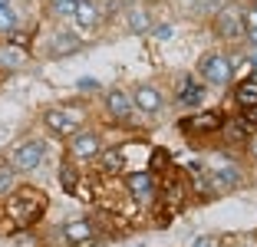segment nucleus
I'll use <instances>...</instances> for the list:
<instances>
[{"label":"nucleus","instance_id":"15","mask_svg":"<svg viewBox=\"0 0 257 247\" xmlns=\"http://www.w3.org/2000/svg\"><path fill=\"white\" fill-rule=\"evenodd\" d=\"M60 234H63V240H66L69 247H89L92 240H96V227H92V221H86V217L63 221Z\"/></svg>","mask_w":257,"mask_h":247},{"label":"nucleus","instance_id":"19","mask_svg":"<svg viewBox=\"0 0 257 247\" xmlns=\"http://www.w3.org/2000/svg\"><path fill=\"white\" fill-rule=\"evenodd\" d=\"M20 33V14H17L14 4L0 7V40H14Z\"/></svg>","mask_w":257,"mask_h":247},{"label":"nucleus","instance_id":"17","mask_svg":"<svg viewBox=\"0 0 257 247\" xmlns=\"http://www.w3.org/2000/svg\"><path fill=\"white\" fill-rule=\"evenodd\" d=\"M125 27L132 37H149L155 27V17L145 4H132V7H125Z\"/></svg>","mask_w":257,"mask_h":247},{"label":"nucleus","instance_id":"3","mask_svg":"<svg viewBox=\"0 0 257 247\" xmlns=\"http://www.w3.org/2000/svg\"><path fill=\"white\" fill-rule=\"evenodd\" d=\"M83 119H86V109L79 102L50 105V109H43V115H40V122H43L46 132L60 135V139H69L76 129H83Z\"/></svg>","mask_w":257,"mask_h":247},{"label":"nucleus","instance_id":"32","mask_svg":"<svg viewBox=\"0 0 257 247\" xmlns=\"http://www.w3.org/2000/svg\"><path fill=\"white\" fill-rule=\"evenodd\" d=\"M247 155L257 162V135H250V139H247Z\"/></svg>","mask_w":257,"mask_h":247},{"label":"nucleus","instance_id":"7","mask_svg":"<svg viewBox=\"0 0 257 247\" xmlns=\"http://www.w3.org/2000/svg\"><path fill=\"white\" fill-rule=\"evenodd\" d=\"M211 33L224 43H241L244 40V17H241V7L234 4H224L218 14H211Z\"/></svg>","mask_w":257,"mask_h":247},{"label":"nucleus","instance_id":"23","mask_svg":"<svg viewBox=\"0 0 257 247\" xmlns=\"http://www.w3.org/2000/svg\"><path fill=\"white\" fill-rule=\"evenodd\" d=\"M17 178H20V175H17L14 165H10V162H0V198H7L10 191L17 188Z\"/></svg>","mask_w":257,"mask_h":247},{"label":"nucleus","instance_id":"20","mask_svg":"<svg viewBox=\"0 0 257 247\" xmlns=\"http://www.w3.org/2000/svg\"><path fill=\"white\" fill-rule=\"evenodd\" d=\"M56 172H60V188L66 191V195H76V188H79V168L73 165V158L66 155L60 162V168H56Z\"/></svg>","mask_w":257,"mask_h":247},{"label":"nucleus","instance_id":"10","mask_svg":"<svg viewBox=\"0 0 257 247\" xmlns=\"http://www.w3.org/2000/svg\"><path fill=\"white\" fill-rule=\"evenodd\" d=\"M221 126H224V115L218 112V109H198L195 115H185V119H178V129H182L185 135H214L221 132Z\"/></svg>","mask_w":257,"mask_h":247},{"label":"nucleus","instance_id":"22","mask_svg":"<svg viewBox=\"0 0 257 247\" xmlns=\"http://www.w3.org/2000/svg\"><path fill=\"white\" fill-rule=\"evenodd\" d=\"M221 132H224L227 139H234V142H247L250 135H254V132H250V129H247V126L241 122V115H237V119H231V122L224 119V126H221Z\"/></svg>","mask_w":257,"mask_h":247},{"label":"nucleus","instance_id":"11","mask_svg":"<svg viewBox=\"0 0 257 247\" xmlns=\"http://www.w3.org/2000/svg\"><path fill=\"white\" fill-rule=\"evenodd\" d=\"M79 50H86V40L79 37V33H73V30H66V27H60V30H53L50 33V40H46V56L50 60H66V56H73V53H79Z\"/></svg>","mask_w":257,"mask_h":247},{"label":"nucleus","instance_id":"33","mask_svg":"<svg viewBox=\"0 0 257 247\" xmlns=\"http://www.w3.org/2000/svg\"><path fill=\"white\" fill-rule=\"evenodd\" d=\"M79 89H83V92H92V89H96V82H92V79H79Z\"/></svg>","mask_w":257,"mask_h":247},{"label":"nucleus","instance_id":"13","mask_svg":"<svg viewBox=\"0 0 257 247\" xmlns=\"http://www.w3.org/2000/svg\"><path fill=\"white\" fill-rule=\"evenodd\" d=\"M30 66V46L17 40H0V73H20Z\"/></svg>","mask_w":257,"mask_h":247},{"label":"nucleus","instance_id":"12","mask_svg":"<svg viewBox=\"0 0 257 247\" xmlns=\"http://www.w3.org/2000/svg\"><path fill=\"white\" fill-rule=\"evenodd\" d=\"M204 99H208V89H204V82L195 73L178 76V82H175V102L188 105V109H198V105H204Z\"/></svg>","mask_w":257,"mask_h":247},{"label":"nucleus","instance_id":"18","mask_svg":"<svg viewBox=\"0 0 257 247\" xmlns=\"http://www.w3.org/2000/svg\"><path fill=\"white\" fill-rule=\"evenodd\" d=\"M211 181H214V191H218V195L237 191V188L244 185V172L237 165H218V168H211Z\"/></svg>","mask_w":257,"mask_h":247},{"label":"nucleus","instance_id":"1","mask_svg":"<svg viewBox=\"0 0 257 247\" xmlns=\"http://www.w3.org/2000/svg\"><path fill=\"white\" fill-rule=\"evenodd\" d=\"M46 208H50V198H46L40 188H14V191L4 198V217L14 221L17 231L37 227V221L46 214Z\"/></svg>","mask_w":257,"mask_h":247},{"label":"nucleus","instance_id":"31","mask_svg":"<svg viewBox=\"0 0 257 247\" xmlns=\"http://www.w3.org/2000/svg\"><path fill=\"white\" fill-rule=\"evenodd\" d=\"M188 247H218V237H211V234H204V237H195Z\"/></svg>","mask_w":257,"mask_h":247},{"label":"nucleus","instance_id":"34","mask_svg":"<svg viewBox=\"0 0 257 247\" xmlns=\"http://www.w3.org/2000/svg\"><path fill=\"white\" fill-rule=\"evenodd\" d=\"M7 4H10V0H0V7H7Z\"/></svg>","mask_w":257,"mask_h":247},{"label":"nucleus","instance_id":"9","mask_svg":"<svg viewBox=\"0 0 257 247\" xmlns=\"http://www.w3.org/2000/svg\"><path fill=\"white\" fill-rule=\"evenodd\" d=\"M128 92H132V102H136L139 115H149V119L162 115V109H165V92H162L159 82H139V86H132Z\"/></svg>","mask_w":257,"mask_h":247},{"label":"nucleus","instance_id":"2","mask_svg":"<svg viewBox=\"0 0 257 247\" xmlns=\"http://www.w3.org/2000/svg\"><path fill=\"white\" fill-rule=\"evenodd\" d=\"M234 69L237 63L227 56V53L221 50H208L198 56V66H195V76L204 82V86H214V89H224V86H231V79H234Z\"/></svg>","mask_w":257,"mask_h":247},{"label":"nucleus","instance_id":"14","mask_svg":"<svg viewBox=\"0 0 257 247\" xmlns=\"http://www.w3.org/2000/svg\"><path fill=\"white\" fill-rule=\"evenodd\" d=\"M125 165H128V155L122 145H106V149L96 155V172L99 178H115V175H125Z\"/></svg>","mask_w":257,"mask_h":247},{"label":"nucleus","instance_id":"8","mask_svg":"<svg viewBox=\"0 0 257 247\" xmlns=\"http://www.w3.org/2000/svg\"><path fill=\"white\" fill-rule=\"evenodd\" d=\"M102 105H106L109 122H115V126H128V122L136 119V102H132V92H128L125 86H112V89H106Z\"/></svg>","mask_w":257,"mask_h":247},{"label":"nucleus","instance_id":"24","mask_svg":"<svg viewBox=\"0 0 257 247\" xmlns=\"http://www.w3.org/2000/svg\"><path fill=\"white\" fill-rule=\"evenodd\" d=\"M76 0H46V14L56 17V20H73Z\"/></svg>","mask_w":257,"mask_h":247},{"label":"nucleus","instance_id":"21","mask_svg":"<svg viewBox=\"0 0 257 247\" xmlns=\"http://www.w3.org/2000/svg\"><path fill=\"white\" fill-rule=\"evenodd\" d=\"M234 102L241 105V109L257 105V73L250 76V79H241V82L234 86Z\"/></svg>","mask_w":257,"mask_h":247},{"label":"nucleus","instance_id":"16","mask_svg":"<svg viewBox=\"0 0 257 247\" xmlns=\"http://www.w3.org/2000/svg\"><path fill=\"white\" fill-rule=\"evenodd\" d=\"M73 23L79 30H96L102 27V4L99 0H76V10H73Z\"/></svg>","mask_w":257,"mask_h":247},{"label":"nucleus","instance_id":"29","mask_svg":"<svg viewBox=\"0 0 257 247\" xmlns=\"http://www.w3.org/2000/svg\"><path fill=\"white\" fill-rule=\"evenodd\" d=\"M241 17H244V30H257V4H250V7H244L241 10Z\"/></svg>","mask_w":257,"mask_h":247},{"label":"nucleus","instance_id":"4","mask_svg":"<svg viewBox=\"0 0 257 247\" xmlns=\"http://www.w3.org/2000/svg\"><path fill=\"white\" fill-rule=\"evenodd\" d=\"M122 188L125 195L139 204V208H155L159 204V175L152 168H132L122 175Z\"/></svg>","mask_w":257,"mask_h":247},{"label":"nucleus","instance_id":"5","mask_svg":"<svg viewBox=\"0 0 257 247\" xmlns=\"http://www.w3.org/2000/svg\"><path fill=\"white\" fill-rule=\"evenodd\" d=\"M46 155H50V142L40 139V135H30V139L17 142L14 149L7 152V162L17 168V175H30L46 162Z\"/></svg>","mask_w":257,"mask_h":247},{"label":"nucleus","instance_id":"27","mask_svg":"<svg viewBox=\"0 0 257 247\" xmlns=\"http://www.w3.org/2000/svg\"><path fill=\"white\" fill-rule=\"evenodd\" d=\"M224 4H231V0H198V14H204V17H211V14H218Z\"/></svg>","mask_w":257,"mask_h":247},{"label":"nucleus","instance_id":"25","mask_svg":"<svg viewBox=\"0 0 257 247\" xmlns=\"http://www.w3.org/2000/svg\"><path fill=\"white\" fill-rule=\"evenodd\" d=\"M149 168H152L155 175L172 172V155H168L165 149H152V162H149Z\"/></svg>","mask_w":257,"mask_h":247},{"label":"nucleus","instance_id":"6","mask_svg":"<svg viewBox=\"0 0 257 247\" xmlns=\"http://www.w3.org/2000/svg\"><path fill=\"white\" fill-rule=\"evenodd\" d=\"M102 149H106V139H102V132L92 129V126L76 129V132L66 139V155L73 158V162H96V155Z\"/></svg>","mask_w":257,"mask_h":247},{"label":"nucleus","instance_id":"30","mask_svg":"<svg viewBox=\"0 0 257 247\" xmlns=\"http://www.w3.org/2000/svg\"><path fill=\"white\" fill-rule=\"evenodd\" d=\"M241 122L250 129V132H257V105H247V109H244V112H241Z\"/></svg>","mask_w":257,"mask_h":247},{"label":"nucleus","instance_id":"26","mask_svg":"<svg viewBox=\"0 0 257 247\" xmlns=\"http://www.w3.org/2000/svg\"><path fill=\"white\" fill-rule=\"evenodd\" d=\"M175 33H178L175 23H155V27H152V40H159V43H168Z\"/></svg>","mask_w":257,"mask_h":247},{"label":"nucleus","instance_id":"35","mask_svg":"<svg viewBox=\"0 0 257 247\" xmlns=\"http://www.w3.org/2000/svg\"><path fill=\"white\" fill-rule=\"evenodd\" d=\"M0 79H4V73H0Z\"/></svg>","mask_w":257,"mask_h":247},{"label":"nucleus","instance_id":"28","mask_svg":"<svg viewBox=\"0 0 257 247\" xmlns=\"http://www.w3.org/2000/svg\"><path fill=\"white\" fill-rule=\"evenodd\" d=\"M17 247H40L33 227H27V231H17Z\"/></svg>","mask_w":257,"mask_h":247}]
</instances>
